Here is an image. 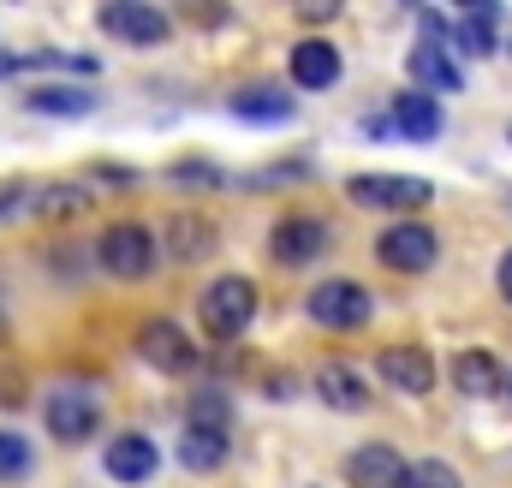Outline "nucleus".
<instances>
[{
    "label": "nucleus",
    "mask_w": 512,
    "mask_h": 488,
    "mask_svg": "<svg viewBox=\"0 0 512 488\" xmlns=\"http://www.w3.org/2000/svg\"><path fill=\"white\" fill-rule=\"evenodd\" d=\"M453 387L465 393V399H495V393H507L512 381H507V369H501V358L495 352H459L453 358Z\"/></svg>",
    "instance_id": "17"
},
{
    "label": "nucleus",
    "mask_w": 512,
    "mask_h": 488,
    "mask_svg": "<svg viewBox=\"0 0 512 488\" xmlns=\"http://www.w3.org/2000/svg\"><path fill=\"white\" fill-rule=\"evenodd\" d=\"M435 256H441V233L423 221H393L376 239V262L393 274H423V268H435Z\"/></svg>",
    "instance_id": "4"
},
{
    "label": "nucleus",
    "mask_w": 512,
    "mask_h": 488,
    "mask_svg": "<svg viewBox=\"0 0 512 488\" xmlns=\"http://www.w3.org/2000/svg\"><path fill=\"white\" fill-rule=\"evenodd\" d=\"M405 477H411V465H405L399 447H387V441L352 447V459H346V483L352 488H405Z\"/></svg>",
    "instance_id": "14"
},
{
    "label": "nucleus",
    "mask_w": 512,
    "mask_h": 488,
    "mask_svg": "<svg viewBox=\"0 0 512 488\" xmlns=\"http://www.w3.org/2000/svg\"><path fill=\"white\" fill-rule=\"evenodd\" d=\"M96 24H102L108 36L131 42V48H161V42L173 36V18H167L161 6H143V0H108V6L96 12Z\"/></svg>",
    "instance_id": "6"
},
{
    "label": "nucleus",
    "mask_w": 512,
    "mask_h": 488,
    "mask_svg": "<svg viewBox=\"0 0 512 488\" xmlns=\"http://www.w3.org/2000/svg\"><path fill=\"white\" fill-rule=\"evenodd\" d=\"M346 197H352L358 209L405 215V209H423V203L435 197V185L417 179V173H352V179H346Z\"/></svg>",
    "instance_id": "3"
},
{
    "label": "nucleus",
    "mask_w": 512,
    "mask_h": 488,
    "mask_svg": "<svg viewBox=\"0 0 512 488\" xmlns=\"http://www.w3.org/2000/svg\"><path fill=\"white\" fill-rule=\"evenodd\" d=\"M24 108L30 114H48V120H84L96 108V90H84V84H36L24 96Z\"/></svg>",
    "instance_id": "18"
},
{
    "label": "nucleus",
    "mask_w": 512,
    "mask_h": 488,
    "mask_svg": "<svg viewBox=\"0 0 512 488\" xmlns=\"http://www.w3.org/2000/svg\"><path fill=\"white\" fill-rule=\"evenodd\" d=\"M30 465H36L30 441H24L18 429H0V483H24V477H30Z\"/></svg>",
    "instance_id": "24"
},
{
    "label": "nucleus",
    "mask_w": 512,
    "mask_h": 488,
    "mask_svg": "<svg viewBox=\"0 0 512 488\" xmlns=\"http://www.w3.org/2000/svg\"><path fill=\"white\" fill-rule=\"evenodd\" d=\"M405 72H411V90H429V96H459L465 90V66L453 48H435V42H417L405 54Z\"/></svg>",
    "instance_id": "11"
},
{
    "label": "nucleus",
    "mask_w": 512,
    "mask_h": 488,
    "mask_svg": "<svg viewBox=\"0 0 512 488\" xmlns=\"http://www.w3.org/2000/svg\"><path fill=\"white\" fill-rule=\"evenodd\" d=\"M304 316H310L316 328H340V334H352V328H364V322L376 316V298H370L364 280H322V286H310Z\"/></svg>",
    "instance_id": "2"
},
{
    "label": "nucleus",
    "mask_w": 512,
    "mask_h": 488,
    "mask_svg": "<svg viewBox=\"0 0 512 488\" xmlns=\"http://www.w3.org/2000/svg\"><path fill=\"white\" fill-rule=\"evenodd\" d=\"M0 405H24V375H0Z\"/></svg>",
    "instance_id": "29"
},
{
    "label": "nucleus",
    "mask_w": 512,
    "mask_h": 488,
    "mask_svg": "<svg viewBox=\"0 0 512 488\" xmlns=\"http://www.w3.org/2000/svg\"><path fill=\"white\" fill-rule=\"evenodd\" d=\"M36 209H42V215H78V209H84V191H78V185H48V191L36 197Z\"/></svg>",
    "instance_id": "26"
},
{
    "label": "nucleus",
    "mask_w": 512,
    "mask_h": 488,
    "mask_svg": "<svg viewBox=\"0 0 512 488\" xmlns=\"http://www.w3.org/2000/svg\"><path fill=\"white\" fill-rule=\"evenodd\" d=\"M197 316H203L209 340H239V334L251 328V316H256V286L245 280V274H221V280H209L203 298H197Z\"/></svg>",
    "instance_id": "1"
},
{
    "label": "nucleus",
    "mask_w": 512,
    "mask_h": 488,
    "mask_svg": "<svg viewBox=\"0 0 512 488\" xmlns=\"http://www.w3.org/2000/svg\"><path fill=\"white\" fill-rule=\"evenodd\" d=\"M102 471L114 477V483H149L155 471H161V447L149 441V435H114L108 447H102Z\"/></svg>",
    "instance_id": "13"
},
{
    "label": "nucleus",
    "mask_w": 512,
    "mask_h": 488,
    "mask_svg": "<svg viewBox=\"0 0 512 488\" xmlns=\"http://www.w3.org/2000/svg\"><path fill=\"white\" fill-rule=\"evenodd\" d=\"M173 179H197V185H215L221 173H215L209 161H179V167H173Z\"/></svg>",
    "instance_id": "28"
},
{
    "label": "nucleus",
    "mask_w": 512,
    "mask_h": 488,
    "mask_svg": "<svg viewBox=\"0 0 512 488\" xmlns=\"http://www.w3.org/2000/svg\"><path fill=\"white\" fill-rule=\"evenodd\" d=\"M507 393H512V387H507Z\"/></svg>",
    "instance_id": "34"
},
{
    "label": "nucleus",
    "mask_w": 512,
    "mask_h": 488,
    "mask_svg": "<svg viewBox=\"0 0 512 488\" xmlns=\"http://www.w3.org/2000/svg\"><path fill=\"white\" fill-rule=\"evenodd\" d=\"M405 488H465V477H459L447 459H417L411 477H405Z\"/></svg>",
    "instance_id": "25"
},
{
    "label": "nucleus",
    "mask_w": 512,
    "mask_h": 488,
    "mask_svg": "<svg viewBox=\"0 0 512 488\" xmlns=\"http://www.w3.org/2000/svg\"><path fill=\"white\" fill-rule=\"evenodd\" d=\"M12 72H24V54H0V78H12Z\"/></svg>",
    "instance_id": "31"
},
{
    "label": "nucleus",
    "mask_w": 512,
    "mask_h": 488,
    "mask_svg": "<svg viewBox=\"0 0 512 488\" xmlns=\"http://www.w3.org/2000/svg\"><path fill=\"white\" fill-rule=\"evenodd\" d=\"M387 125H393L399 143H435L441 125H447V114H441V102H435L429 90H399V96L387 102Z\"/></svg>",
    "instance_id": "10"
},
{
    "label": "nucleus",
    "mask_w": 512,
    "mask_h": 488,
    "mask_svg": "<svg viewBox=\"0 0 512 488\" xmlns=\"http://www.w3.org/2000/svg\"><path fill=\"white\" fill-rule=\"evenodd\" d=\"M179 465L197 471V477L221 471V465H227V435H215V429H185V435H179Z\"/></svg>",
    "instance_id": "23"
},
{
    "label": "nucleus",
    "mask_w": 512,
    "mask_h": 488,
    "mask_svg": "<svg viewBox=\"0 0 512 488\" xmlns=\"http://www.w3.org/2000/svg\"><path fill=\"white\" fill-rule=\"evenodd\" d=\"M495 286H501V298L512 304V250L501 256V268H495Z\"/></svg>",
    "instance_id": "30"
},
{
    "label": "nucleus",
    "mask_w": 512,
    "mask_h": 488,
    "mask_svg": "<svg viewBox=\"0 0 512 488\" xmlns=\"http://www.w3.org/2000/svg\"><path fill=\"white\" fill-rule=\"evenodd\" d=\"M328 250V221L322 215H286V221H274V233H268V256L280 262V268H304V262H316Z\"/></svg>",
    "instance_id": "8"
},
{
    "label": "nucleus",
    "mask_w": 512,
    "mask_h": 488,
    "mask_svg": "<svg viewBox=\"0 0 512 488\" xmlns=\"http://www.w3.org/2000/svg\"><path fill=\"white\" fill-rule=\"evenodd\" d=\"M376 375H382L393 393L423 399V393L435 387V358H429L423 346H382V352H376Z\"/></svg>",
    "instance_id": "12"
},
{
    "label": "nucleus",
    "mask_w": 512,
    "mask_h": 488,
    "mask_svg": "<svg viewBox=\"0 0 512 488\" xmlns=\"http://www.w3.org/2000/svg\"><path fill=\"white\" fill-rule=\"evenodd\" d=\"M292 84L310 96V90H334L340 84V48L328 36H304L292 48Z\"/></svg>",
    "instance_id": "16"
},
{
    "label": "nucleus",
    "mask_w": 512,
    "mask_h": 488,
    "mask_svg": "<svg viewBox=\"0 0 512 488\" xmlns=\"http://www.w3.org/2000/svg\"><path fill=\"white\" fill-rule=\"evenodd\" d=\"M161 250H167L173 262H197L203 250H215V227H209L203 215H173V221L161 227Z\"/></svg>",
    "instance_id": "19"
},
{
    "label": "nucleus",
    "mask_w": 512,
    "mask_h": 488,
    "mask_svg": "<svg viewBox=\"0 0 512 488\" xmlns=\"http://www.w3.org/2000/svg\"><path fill=\"white\" fill-rule=\"evenodd\" d=\"M507 143H512V125H507Z\"/></svg>",
    "instance_id": "33"
},
{
    "label": "nucleus",
    "mask_w": 512,
    "mask_h": 488,
    "mask_svg": "<svg viewBox=\"0 0 512 488\" xmlns=\"http://www.w3.org/2000/svg\"><path fill=\"white\" fill-rule=\"evenodd\" d=\"M96 256H102V268L114 274V280H143L149 268H155V233L149 227H137V221H114L102 244H96Z\"/></svg>",
    "instance_id": "5"
},
{
    "label": "nucleus",
    "mask_w": 512,
    "mask_h": 488,
    "mask_svg": "<svg viewBox=\"0 0 512 488\" xmlns=\"http://www.w3.org/2000/svg\"><path fill=\"white\" fill-rule=\"evenodd\" d=\"M233 114L239 120H256V125H280V120H292V96L280 84H251V90L233 96Z\"/></svg>",
    "instance_id": "21"
},
{
    "label": "nucleus",
    "mask_w": 512,
    "mask_h": 488,
    "mask_svg": "<svg viewBox=\"0 0 512 488\" xmlns=\"http://www.w3.org/2000/svg\"><path fill=\"white\" fill-rule=\"evenodd\" d=\"M185 429H215V435H227L233 429V399H227V387H215V381H203L197 393H191V405H185Z\"/></svg>",
    "instance_id": "22"
},
{
    "label": "nucleus",
    "mask_w": 512,
    "mask_h": 488,
    "mask_svg": "<svg viewBox=\"0 0 512 488\" xmlns=\"http://www.w3.org/2000/svg\"><path fill=\"white\" fill-rule=\"evenodd\" d=\"M495 48H501V6H495V0H471V6L459 12V24H453V54L489 60Z\"/></svg>",
    "instance_id": "15"
},
{
    "label": "nucleus",
    "mask_w": 512,
    "mask_h": 488,
    "mask_svg": "<svg viewBox=\"0 0 512 488\" xmlns=\"http://www.w3.org/2000/svg\"><path fill=\"white\" fill-rule=\"evenodd\" d=\"M18 209H36V185H0V221H12Z\"/></svg>",
    "instance_id": "27"
},
{
    "label": "nucleus",
    "mask_w": 512,
    "mask_h": 488,
    "mask_svg": "<svg viewBox=\"0 0 512 488\" xmlns=\"http://www.w3.org/2000/svg\"><path fill=\"white\" fill-rule=\"evenodd\" d=\"M0 340H6V310H0Z\"/></svg>",
    "instance_id": "32"
},
{
    "label": "nucleus",
    "mask_w": 512,
    "mask_h": 488,
    "mask_svg": "<svg viewBox=\"0 0 512 488\" xmlns=\"http://www.w3.org/2000/svg\"><path fill=\"white\" fill-rule=\"evenodd\" d=\"M96 429H102V411H96V399H90L78 381H66V387L48 393V435H54V441L84 447Z\"/></svg>",
    "instance_id": "7"
},
{
    "label": "nucleus",
    "mask_w": 512,
    "mask_h": 488,
    "mask_svg": "<svg viewBox=\"0 0 512 488\" xmlns=\"http://www.w3.org/2000/svg\"><path fill=\"white\" fill-rule=\"evenodd\" d=\"M316 393H322L334 411H364V405H370V387H364V375L352 364H322L316 369Z\"/></svg>",
    "instance_id": "20"
},
{
    "label": "nucleus",
    "mask_w": 512,
    "mask_h": 488,
    "mask_svg": "<svg viewBox=\"0 0 512 488\" xmlns=\"http://www.w3.org/2000/svg\"><path fill=\"white\" fill-rule=\"evenodd\" d=\"M137 352H143V364L161 369V375H191L197 369V346H191V334L179 322H143Z\"/></svg>",
    "instance_id": "9"
}]
</instances>
